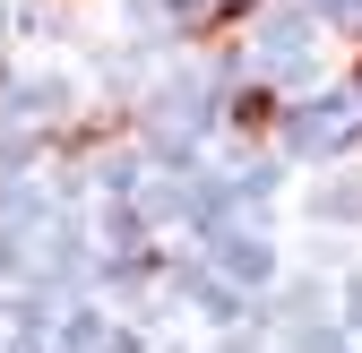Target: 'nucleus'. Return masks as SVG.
Masks as SVG:
<instances>
[{"instance_id":"f257e3e1","label":"nucleus","mask_w":362,"mask_h":353,"mask_svg":"<svg viewBox=\"0 0 362 353\" xmlns=\"http://www.w3.org/2000/svg\"><path fill=\"white\" fill-rule=\"evenodd\" d=\"M276 121V95H242V129H267Z\"/></svg>"}]
</instances>
